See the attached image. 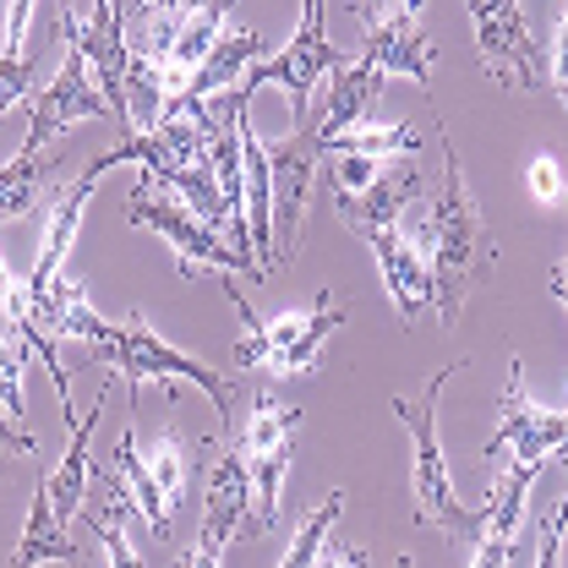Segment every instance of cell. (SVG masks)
<instances>
[{
  "mask_svg": "<svg viewBox=\"0 0 568 568\" xmlns=\"http://www.w3.org/2000/svg\"><path fill=\"white\" fill-rule=\"evenodd\" d=\"M443 138V186H437V203L426 209V219L416 224V246L426 257V274H432V312L443 323L459 317L465 295L476 268L493 257V241H487V219L470 203V186H465V170H459V148L448 132Z\"/></svg>",
  "mask_w": 568,
  "mask_h": 568,
  "instance_id": "cell-1",
  "label": "cell"
},
{
  "mask_svg": "<svg viewBox=\"0 0 568 568\" xmlns=\"http://www.w3.org/2000/svg\"><path fill=\"white\" fill-rule=\"evenodd\" d=\"M459 366H437L432 383H426L422 399H394V416L410 432V493H416V519L437 536H454V541H476L487 508H470L459 503V487H454V470L443 459V437H437V399L448 388Z\"/></svg>",
  "mask_w": 568,
  "mask_h": 568,
  "instance_id": "cell-2",
  "label": "cell"
},
{
  "mask_svg": "<svg viewBox=\"0 0 568 568\" xmlns=\"http://www.w3.org/2000/svg\"><path fill=\"white\" fill-rule=\"evenodd\" d=\"M219 290L235 301V312H241V323H246V339L235 345V366H241V372H280V377H301V372H312V366H317L323 339L345 323V306H339V295H334V290H317V301H312V306L284 312V317H257V312L241 301L235 274H219Z\"/></svg>",
  "mask_w": 568,
  "mask_h": 568,
  "instance_id": "cell-3",
  "label": "cell"
},
{
  "mask_svg": "<svg viewBox=\"0 0 568 568\" xmlns=\"http://www.w3.org/2000/svg\"><path fill=\"white\" fill-rule=\"evenodd\" d=\"M99 355L110 361L115 377H126L132 399H138L142 383H175V377H186V383H197V388L213 399V410H219V426H224V432H230V422H235V383H230L224 372H213L209 361L175 351L159 328L142 323L138 312H132L126 323H110V339L99 345Z\"/></svg>",
  "mask_w": 568,
  "mask_h": 568,
  "instance_id": "cell-4",
  "label": "cell"
},
{
  "mask_svg": "<svg viewBox=\"0 0 568 568\" xmlns=\"http://www.w3.org/2000/svg\"><path fill=\"white\" fill-rule=\"evenodd\" d=\"M126 219H132L138 230H153L159 241H170V252L181 257V274H246V280H263V268H257L252 252H241L224 230L203 224L197 213L181 209L175 197L153 192L142 175H138V186H132Z\"/></svg>",
  "mask_w": 568,
  "mask_h": 568,
  "instance_id": "cell-5",
  "label": "cell"
},
{
  "mask_svg": "<svg viewBox=\"0 0 568 568\" xmlns=\"http://www.w3.org/2000/svg\"><path fill=\"white\" fill-rule=\"evenodd\" d=\"M328 142L317 121H295V132L268 142V230H274V268H290L301 252V230L312 209V181L323 164Z\"/></svg>",
  "mask_w": 568,
  "mask_h": 568,
  "instance_id": "cell-6",
  "label": "cell"
},
{
  "mask_svg": "<svg viewBox=\"0 0 568 568\" xmlns=\"http://www.w3.org/2000/svg\"><path fill=\"white\" fill-rule=\"evenodd\" d=\"M295 432H301V410L284 405L280 394H257L252 399V416L241 426L235 448H241V465L252 476V530H268L280 519V493H284V470H290V454H295Z\"/></svg>",
  "mask_w": 568,
  "mask_h": 568,
  "instance_id": "cell-7",
  "label": "cell"
},
{
  "mask_svg": "<svg viewBox=\"0 0 568 568\" xmlns=\"http://www.w3.org/2000/svg\"><path fill=\"white\" fill-rule=\"evenodd\" d=\"M339 67H351V55H345V50L328 39V28H323V0H301L295 39L284 44L274 61H257V67L246 71L235 88L252 99L257 88L280 82V88H290L295 121H312V88H317V77H323V71H339Z\"/></svg>",
  "mask_w": 568,
  "mask_h": 568,
  "instance_id": "cell-8",
  "label": "cell"
},
{
  "mask_svg": "<svg viewBox=\"0 0 568 568\" xmlns=\"http://www.w3.org/2000/svg\"><path fill=\"white\" fill-rule=\"evenodd\" d=\"M55 17L67 28V0H55ZM104 115H110V104H104V93H99V82H93V71L82 61V50L71 44V28H67V67L55 71V82L44 93L28 99V142H22V153H44V148L67 142L71 126L104 121Z\"/></svg>",
  "mask_w": 568,
  "mask_h": 568,
  "instance_id": "cell-9",
  "label": "cell"
},
{
  "mask_svg": "<svg viewBox=\"0 0 568 568\" xmlns=\"http://www.w3.org/2000/svg\"><path fill=\"white\" fill-rule=\"evenodd\" d=\"M476 22V50L497 88H547V50L536 44L519 0H465Z\"/></svg>",
  "mask_w": 568,
  "mask_h": 568,
  "instance_id": "cell-10",
  "label": "cell"
},
{
  "mask_svg": "<svg viewBox=\"0 0 568 568\" xmlns=\"http://www.w3.org/2000/svg\"><path fill=\"white\" fill-rule=\"evenodd\" d=\"M252 508H257L252 476H246V465H241V448L230 443V454L213 465L209 493H203V525H197V541L175 558V568H219L224 564V547L252 525Z\"/></svg>",
  "mask_w": 568,
  "mask_h": 568,
  "instance_id": "cell-11",
  "label": "cell"
},
{
  "mask_svg": "<svg viewBox=\"0 0 568 568\" xmlns=\"http://www.w3.org/2000/svg\"><path fill=\"white\" fill-rule=\"evenodd\" d=\"M67 28H71V44L82 50V61L93 71L110 115L121 121V132L132 138V110H126V71H132V39H126V22H121V6L115 0H93V17L77 22L67 0Z\"/></svg>",
  "mask_w": 568,
  "mask_h": 568,
  "instance_id": "cell-12",
  "label": "cell"
},
{
  "mask_svg": "<svg viewBox=\"0 0 568 568\" xmlns=\"http://www.w3.org/2000/svg\"><path fill=\"white\" fill-rule=\"evenodd\" d=\"M503 448H514V465H541L547 454L564 448V410H547V405L530 399L519 361H508V383H503V399H497V432L487 443V459H497Z\"/></svg>",
  "mask_w": 568,
  "mask_h": 568,
  "instance_id": "cell-13",
  "label": "cell"
},
{
  "mask_svg": "<svg viewBox=\"0 0 568 568\" xmlns=\"http://www.w3.org/2000/svg\"><path fill=\"white\" fill-rule=\"evenodd\" d=\"M383 268V284H388V301L399 312V323H416L422 312H432V274H426V257L416 246V235H405L399 224H383L372 235H361Z\"/></svg>",
  "mask_w": 568,
  "mask_h": 568,
  "instance_id": "cell-14",
  "label": "cell"
},
{
  "mask_svg": "<svg viewBox=\"0 0 568 568\" xmlns=\"http://www.w3.org/2000/svg\"><path fill=\"white\" fill-rule=\"evenodd\" d=\"M536 476H541V465H514V470H503V481H493V497L481 503L487 519L476 530L470 568H508L514 541H519V519H525V497L536 487Z\"/></svg>",
  "mask_w": 568,
  "mask_h": 568,
  "instance_id": "cell-15",
  "label": "cell"
},
{
  "mask_svg": "<svg viewBox=\"0 0 568 568\" xmlns=\"http://www.w3.org/2000/svg\"><path fill=\"white\" fill-rule=\"evenodd\" d=\"M410 197H422V159H394V164H383V175L366 192H339L334 213H339V224H351L355 235H372L383 224H399Z\"/></svg>",
  "mask_w": 568,
  "mask_h": 568,
  "instance_id": "cell-16",
  "label": "cell"
},
{
  "mask_svg": "<svg viewBox=\"0 0 568 568\" xmlns=\"http://www.w3.org/2000/svg\"><path fill=\"white\" fill-rule=\"evenodd\" d=\"M361 61H372V67L383 71V77H416L422 88H432V39H426V28L416 22V11H388V17H377V22H366V50H361Z\"/></svg>",
  "mask_w": 568,
  "mask_h": 568,
  "instance_id": "cell-17",
  "label": "cell"
},
{
  "mask_svg": "<svg viewBox=\"0 0 568 568\" xmlns=\"http://www.w3.org/2000/svg\"><path fill=\"white\" fill-rule=\"evenodd\" d=\"M99 159L71 181L61 186V203L50 213V224H44V246H39V263H33V274H28V301H39V295H50L55 280H61V268H67V252L71 241H77V224H82V209H88V197H93V186H99Z\"/></svg>",
  "mask_w": 568,
  "mask_h": 568,
  "instance_id": "cell-18",
  "label": "cell"
},
{
  "mask_svg": "<svg viewBox=\"0 0 568 568\" xmlns=\"http://www.w3.org/2000/svg\"><path fill=\"white\" fill-rule=\"evenodd\" d=\"M257 61H263V33H257V28H241V22H235V28H224V33H219V44L209 50V61L197 67V77L186 82V93H181L164 115H186V110H197L203 99L224 93V88H235V82L257 67Z\"/></svg>",
  "mask_w": 568,
  "mask_h": 568,
  "instance_id": "cell-19",
  "label": "cell"
},
{
  "mask_svg": "<svg viewBox=\"0 0 568 568\" xmlns=\"http://www.w3.org/2000/svg\"><path fill=\"white\" fill-rule=\"evenodd\" d=\"M88 487H93V508H88V519H93V536L104 541V558L110 568H148L142 564V552L132 547V493H126V481L115 476V465H99L93 476H88Z\"/></svg>",
  "mask_w": 568,
  "mask_h": 568,
  "instance_id": "cell-20",
  "label": "cell"
},
{
  "mask_svg": "<svg viewBox=\"0 0 568 568\" xmlns=\"http://www.w3.org/2000/svg\"><path fill=\"white\" fill-rule=\"evenodd\" d=\"M0 312H6V323H11V334L28 345V351L39 355L44 366H50V383H55V394H61V405H67L71 416V372L61 351H55V339L39 328V317H33V301H28V280H17L11 268H6V257H0Z\"/></svg>",
  "mask_w": 568,
  "mask_h": 568,
  "instance_id": "cell-21",
  "label": "cell"
},
{
  "mask_svg": "<svg viewBox=\"0 0 568 568\" xmlns=\"http://www.w3.org/2000/svg\"><path fill=\"white\" fill-rule=\"evenodd\" d=\"M104 410H110V388L99 394V405H93L88 416H77L71 448L61 454V465L44 476V493H50V503H55V514H61V519H71V514L88 503V476H93V470H88V443H93V422H99Z\"/></svg>",
  "mask_w": 568,
  "mask_h": 568,
  "instance_id": "cell-22",
  "label": "cell"
},
{
  "mask_svg": "<svg viewBox=\"0 0 568 568\" xmlns=\"http://www.w3.org/2000/svg\"><path fill=\"white\" fill-rule=\"evenodd\" d=\"M39 564H77V547L67 536V519L55 514V503L44 493V481L33 487V508H28V525H22V541L11 552L6 568H39Z\"/></svg>",
  "mask_w": 568,
  "mask_h": 568,
  "instance_id": "cell-23",
  "label": "cell"
},
{
  "mask_svg": "<svg viewBox=\"0 0 568 568\" xmlns=\"http://www.w3.org/2000/svg\"><path fill=\"white\" fill-rule=\"evenodd\" d=\"M334 82H328V110H323V121H317V132H323V142L339 138V132H351L355 121L372 110V99L383 93V71L372 67V61H351V67L328 71Z\"/></svg>",
  "mask_w": 568,
  "mask_h": 568,
  "instance_id": "cell-24",
  "label": "cell"
},
{
  "mask_svg": "<svg viewBox=\"0 0 568 568\" xmlns=\"http://www.w3.org/2000/svg\"><path fill=\"white\" fill-rule=\"evenodd\" d=\"M115 476L126 481V493H132V503H138L142 525L153 530V536H170V503H164V493H159V481H153V470H148V459L138 454V432H132V422H126V432H121V443H115Z\"/></svg>",
  "mask_w": 568,
  "mask_h": 568,
  "instance_id": "cell-25",
  "label": "cell"
},
{
  "mask_svg": "<svg viewBox=\"0 0 568 568\" xmlns=\"http://www.w3.org/2000/svg\"><path fill=\"white\" fill-rule=\"evenodd\" d=\"M50 181H61V153H17L6 170H0V219H22V213H33L39 203V192L50 186Z\"/></svg>",
  "mask_w": 568,
  "mask_h": 568,
  "instance_id": "cell-26",
  "label": "cell"
},
{
  "mask_svg": "<svg viewBox=\"0 0 568 568\" xmlns=\"http://www.w3.org/2000/svg\"><path fill=\"white\" fill-rule=\"evenodd\" d=\"M328 153H361V159H377V164H388V159H416L422 153V138H416V126L410 121H388V126H351V132H339V138H328Z\"/></svg>",
  "mask_w": 568,
  "mask_h": 568,
  "instance_id": "cell-27",
  "label": "cell"
},
{
  "mask_svg": "<svg viewBox=\"0 0 568 568\" xmlns=\"http://www.w3.org/2000/svg\"><path fill=\"white\" fill-rule=\"evenodd\" d=\"M55 50H67L61 17H55V39H50L44 50H33V55H0V115H11L17 104L33 99V82H39V71H44V61H50Z\"/></svg>",
  "mask_w": 568,
  "mask_h": 568,
  "instance_id": "cell-28",
  "label": "cell"
},
{
  "mask_svg": "<svg viewBox=\"0 0 568 568\" xmlns=\"http://www.w3.org/2000/svg\"><path fill=\"white\" fill-rule=\"evenodd\" d=\"M339 514H345V493H328V503H317V508L301 519V530H295V541L284 547V564L280 568H312V564H317V552H323V541L334 536Z\"/></svg>",
  "mask_w": 568,
  "mask_h": 568,
  "instance_id": "cell-29",
  "label": "cell"
},
{
  "mask_svg": "<svg viewBox=\"0 0 568 568\" xmlns=\"http://www.w3.org/2000/svg\"><path fill=\"white\" fill-rule=\"evenodd\" d=\"M148 470H153V481H159V493H164L170 508L186 497V459H181V437L175 432H159V443L148 454Z\"/></svg>",
  "mask_w": 568,
  "mask_h": 568,
  "instance_id": "cell-30",
  "label": "cell"
},
{
  "mask_svg": "<svg viewBox=\"0 0 568 568\" xmlns=\"http://www.w3.org/2000/svg\"><path fill=\"white\" fill-rule=\"evenodd\" d=\"M28 345L17 351L11 339H0V410L22 426V410H28Z\"/></svg>",
  "mask_w": 568,
  "mask_h": 568,
  "instance_id": "cell-31",
  "label": "cell"
},
{
  "mask_svg": "<svg viewBox=\"0 0 568 568\" xmlns=\"http://www.w3.org/2000/svg\"><path fill=\"white\" fill-rule=\"evenodd\" d=\"M530 192H536L541 203H564L568 197V164H558L552 153H541V159L530 164Z\"/></svg>",
  "mask_w": 568,
  "mask_h": 568,
  "instance_id": "cell-32",
  "label": "cell"
},
{
  "mask_svg": "<svg viewBox=\"0 0 568 568\" xmlns=\"http://www.w3.org/2000/svg\"><path fill=\"white\" fill-rule=\"evenodd\" d=\"M564 536H568V493L558 497L552 519L541 525V541H536V568H558V552H564Z\"/></svg>",
  "mask_w": 568,
  "mask_h": 568,
  "instance_id": "cell-33",
  "label": "cell"
},
{
  "mask_svg": "<svg viewBox=\"0 0 568 568\" xmlns=\"http://www.w3.org/2000/svg\"><path fill=\"white\" fill-rule=\"evenodd\" d=\"M33 11H39V0H11V6H6L0 55H22V39H28V28H33Z\"/></svg>",
  "mask_w": 568,
  "mask_h": 568,
  "instance_id": "cell-34",
  "label": "cell"
},
{
  "mask_svg": "<svg viewBox=\"0 0 568 568\" xmlns=\"http://www.w3.org/2000/svg\"><path fill=\"white\" fill-rule=\"evenodd\" d=\"M547 88H552V99L568 110V0H564V22H558V44H552V55H547Z\"/></svg>",
  "mask_w": 568,
  "mask_h": 568,
  "instance_id": "cell-35",
  "label": "cell"
},
{
  "mask_svg": "<svg viewBox=\"0 0 568 568\" xmlns=\"http://www.w3.org/2000/svg\"><path fill=\"white\" fill-rule=\"evenodd\" d=\"M312 568H366V558H361L355 547H345V541H334V536H328V541H323V552H317V564H312Z\"/></svg>",
  "mask_w": 568,
  "mask_h": 568,
  "instance_id": "cell-36",
  "label": "cell"
},
{
  "mask_svg": "<svg viewBox=\"0 0 568 568\" xmlns=\"http://www.w3.org/2000/svg\"><path fill=\"white\" fill-rule=\"evenodd\" d=\"M0 448H11V454H28V459H33V454H39V443H33V437H28V432H22V426L11 422V416H6V410H0Z\"/></svg>",
  "mask_w": 568,
  "mask_h": 568,
  "instance_id": "cell-37",
  "label": "cell"
},
{
  "mask_svg": "<svg viewBox=\"0 0 568 568\" xmlns=\"http://www.w3.org/2000/svg\"><path fill=\"white\" fill-rule=\"evenodd\" d=\"M399 6H405V0H355V17H361V28H366V22H377V17L399 11ZM405 11H410V6H405Z\"/></svg>",
  "mask_w": 568,
  "mask_h": 568,
  "instance_id": "cell-38",
  "label": "cell"
},
{
  "mask_svg": "<svg viewBox=\"0 0 568 568\" xmlns=\"http://www.w3.org/2000/svg\"><path fill=\"white\" fill-rule=\"evenodd\" d=\"M564 209H568V197H564ZM552 295L564 301V312H568V257L558 263V274H552Z\"/></svg>",
  "mask_w": 568,
  "mask_h": 568,
  "instance_id": "cell-39",
  "label": "cell"
},
{
  "mask_svg": "<svg viewBox=\"0 0 568 568\" xmlns=\"http://www.w3.org/2000/svg\"><path fill=\"white\" fill-rule=\"evenodd\" d=\"M164 6H175V0H138V22H148V17L164 11Z\"/></svg>",
  "mask_w": 568,
  "mask_h": 568,
  "instance_id": "cell-40",
  "label": "cell"
},
{
  "mask_svg": "<svg viewBox=\"0 0 568 568\" xmlns=\"http://www.w3.org/2000/svg\"><path fill=\"white\" fill-rule=\"evenodd\" d=\"M405 6H410V11H422V6H426V0H405Z\"/></svg>",
  "mask_w": 568,
  "mask_h": 568,
  "instance_id": "cell-41",
  "label": "cell"
},
{
  "mask_svg": "<svg viewBox=\"0 0 568 568\" xmlns=\"http://www.w3.org/2000/svg\"><path fill=\"white\" fill-rule=\"evenodd\" d=\"M394 568H410V558H399V564H394Z\"/></svg>",
  "mask_w": 568,
  "mask_h": 568,
  "instance_id": "cell-42",
  "label": "cell"
}]
</instances>
